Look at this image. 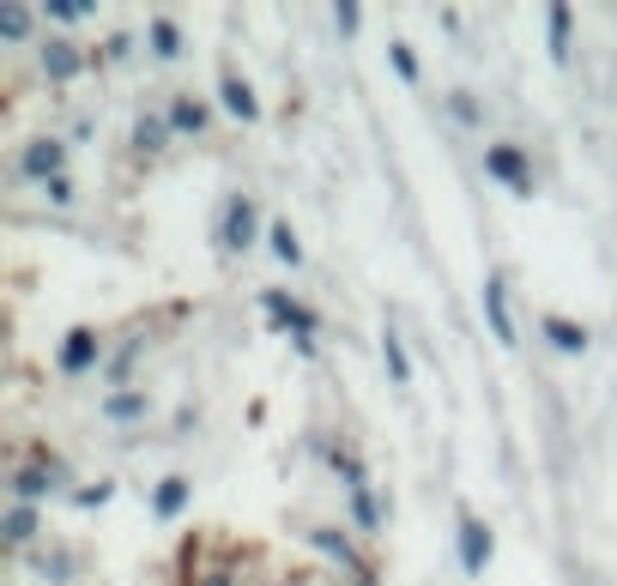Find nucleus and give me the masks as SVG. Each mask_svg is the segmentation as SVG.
Returning <instances> with one entry per match:
<instances>
[{
	"label": "nucleus",
	"mask_w": 617,
	"mask_h": 586,
	"mask_svg": "<svg viewBox=\"0 0 617 586\" xmlns=\"http://www.w3.org/2000/svg\"><path fill=\"white\" fill-rule=\"evenodd\" d=\"M485 321H490V333H497V345H514V321H509V285H502L497 273L485 278Z\"/></svg>",
	"instance_id": "obj_7"
},
{
	"label": "nucleus",
	"mask_w": 617,
	"mask_h": 586,
	"mask_svg": "<svg viewBox=\"0 0 617 586\" xmlns=\"http://www.w3.org/2000/svg\"><path fill=\"white\" fill-rule=\"evenodd\" d=\"M170 133H176L170 116H140V121H133V145H140V152H158Z\"/></svg>",
	"instance_id": "obj_17"
},
{
	"label": "nucleus",
	"mask_w": 617,
	"mask_h": 586,
	"mask_svg": "<svg viewBox=\"0 0 617 586\" xmlns=\"http://www.w3.org/2000/svg\"><path fill=\"white\" fill-rule=\"evenodd\" d=\"M381 363H388V375L394 381H412V357H406V345H400L394 326H381Z\"/></svg>",
	"instance_id": "obj_14"
},
{
	"label": "nucleus",
	"mask_w": 617,
	"mask_h": 586,
	"mask_svg": "<svg viewBox=\"0 0 617 586\" xmlns=\"http://www.w3.org/2000/svg\"><path fill=\"white\" fill-rule=\"evenodd\" d=\"M266 242H273V254H278L285 266H297V261H302V242H297V230H290V218L266 224Z\"/></svg>",
	"instance_id": "obj_18"
},
{
	"label": "nucleus",
	"mask_w": 617,
	"mask_h": 586,
	"mask_svg": "<svg viewBox=\"0 0 617 586\" xmlns=\"http://www.w3.org/2000/svg\"><path fill=\"white\" fill-rule=\"evenodd\" d=\"M206 104H194V97H176V104H170V128L176 133H188V140H194V133H206Z\"/></svg>",
	"instance_id": "obj_13"
},
{
	"label": "nucleus",
	"mask_w": 617,
	"mask_h": 586,
	"mask_svg": "<svg viewBox=\"0 0 617 586\" xmlns=\"http://www.w3.org/2000/svg\"><path fill=\"white\" fill-rule=\"evenodd\" d=\"M352 526H364V533H376V526H381V502H376V490H352Z\"/></svg>",
	"instance_id": "obj_22"
},
{
	"label": "nucleus",
	"mask_w": 617,
	"mask_h": 586,
	"mask_svg": "<svg viewBox=\"0 0 617 586\" xmlns=\"http://www.w3.org/2000/svg\"><path fill=\"white\" fill-rule=\"evenodd\" d=\"M55 483H61V466H25V471H13V495H19V502H31V509H37Z\"/></svg>",
	"instance_id": "obj_8"
},
{
	"label": "nucleus",
	"mask_w": 617,
	"mask_h": 586,
	"mask_svg": "<svg viewBox=\"0 0 617 586\" xmlns=\"http://www.w3.org/2000/svg\"><path fill=\"white\" fill-rule=\"evenodd\" d=\"M97 363V326H73L61 339V357H55V369L61 375H85V369Z\"/></svg>",
	"instance_id": "obj_5"
},
{
	"label": "nucleus",
	"mask_w": 617,
	"mask_h": 586,
	"mask_svg": "<svg viewBox=\"0 0 617 586\" xmlns=\"http://www.w3.org/2000/svg\"><path fill=\"white\" fill-rule=\"evenodd\" d=\"M388 61H394V73L406 79V85H418V55H412L406 43H388Z\"/></svg>",
	"instance_id": "obj_24"
},
{
	"label": "nucleus",
	"mask_w": 617,
	"mask_h": 586,
	"mask_svg": "<svg viewBox=\"0 0 617 586\" xmlns=\"http://www.w3.org/2000/svg\"><path fill=\"white\" fill-rule=\"evenodd\" d=\"M490 550H497L490 526L478 521V514H460V569H466V574H485L490 569Z\"/></svg>",
	"instance_id": "obj_3"
},
{
	"label": "nucleus",
	"mask_w": 617,
	"mask_h": 586,
	"mask_svg": "<svg viewBox=\"0 0 617 586\" xmlns=\"http://www.w3.org/2000/svg\"><path fill=\"white\" fill-rule=\"evenodd\" d=\"M43 194H49V200H73V182H67V176H55V182H43Z\"/></svg>",
	"instance_id": "obj_30"
},
{
	"label": "nucleus",
	"mask_w": 617,
	"mask_h": 586,
	"mask_svg": "<svg viewBox=\"0 0 617 586\" xmlns=\"http://www.w3.org/2000/svg\"><path fill=\"white\" fill-rule=\"evenodd\" d=\"M0 533H7V545H25V538L37 533V509H31V502H13L7 521H0Z\"/></svg>",
	"instance_id": "obj_16"
},
{
	"label": "nucleus",
	"mask_w": 617,
	"mask_h": 586,
	"mask_svg": "<svg viewBox=\"0 0 617 586\" xmlns=\"http://www.w3.org/2000/svg\"><path fill=\"white\" fill-rule=\"evenodd\" d=\"M254 236H261V230H254V200H230V206H224V230H218V242L224 248H249L254 242Z\"/></svg>",
	"instance_id": "obj_6"
},
{
	"label": "nucleus",
	"mask_w": 617,
	"mask_h": 586,
	"mask_svg": "<svg viewBox=\"0 0 617 586\" xmlns=\"http://www.w3.org/2000/svg\"><path fill=\"white\" fill-rule=\"evenodd\" d=\"M485 176L490 182H502L509 194H533V164H526V152H514V145H485Z\"/></svg>",
	"instance_id": "obj_2"
},
{
	"label": "nucleus",
	"mask_w": 617,
	"mask_h": 586,
	"mask_svg": "<svg viewBox=\"0 0 617 586\" xmlns=\"http://www.w3.org/2000/svg\"><path fill=\"white\" fill-rule=\"evenodd\" d=\"M80 49H73V43H67V37H49V43H43V73H49L55 79V85H67V79H73V73H80Z\"/></svg>",
	"instance_id": "obj_9"
},
{
	"label": "nucleus",
	"mask_w": 617,
	"mask_h": 586,
	"mask_svg": "<svg viewBox=\"0 0 617 586\" xmlns=\"http://www.w3.org/2000/svg\"><path fill=\"white\" fill-rule=\"evenodd\" d=\"M145 37H152V55H164V61H170V55H182V31H176L170 19H152V31H145Z\"/></svg>",
	"instance_id": "obj_23"
},
{
	"label": "nucleus",
	"mask_w": 617,
	"mask_h": 586,
	"mask_svg": "<svg viewBox=\"0 0 617 586\" xmlns=\"http://www.w3.org/2000/svg\"><path fill=\"white\" fill-rule=\"evenodd\" d=\"M49 19H55V25H80V19H85V0H49Z\"/></svg>",
	"instance_id": "obj_26"
},
{
	"label": "nucleus",
	"mask_w": 617,
	"mask_h": 586,
	"mask_svg": "<svg viewBox=\"0 0 617 586\" xmlns=\"http://www.w3.org/2000/svg\"><path fill=\"white\" fill-rule=\"evenodd\" d=\"M545 339H551L557 351L581 357V351H588V326H581V321H569V314H545Z\"/></svg>",
	"instance_id": "obj_10"
},
{
	"label": "nucleus",
	"mask_w": 617,
	"mask_h": 586,
	"mask_svg": "<svg viewBox=\"0 0 617 586\" xmlns=\"http://www.w3.org/2000/svg\"><path fill=\"white\" fill-rule=\"evenodd\" d=\"M448 109H454V116L466 121V128H478V104H473L466 92H454V97H448Z\"/></svg>",
	"instance_id": "obj_29"
},
{
	"label": "nucleus",
	"mask_w": 617,
	"mask_h": 586,
	"mask_svg": "<svg viewBox=\"0 0 617 586\" xmlns=\"http://www.w3.org/2000/svg\"><path fill=\"white\" fill-rule=\"evenodd\" d=\"M73 502H80V509H104V502H109V483H85V490H73Z\"/></svg>",
	"instance_id": "obj_27"
},
{
	"label": "nucleus",
	"mask_w": 617,
	"mask_h": 586,
	"mask_svg": "<svg viewBox=\"0 0 617 586\" xmlns=\"http://www.w3.org/2000/svg\"><path fill=\"white\" fill-rule=\"evenodd\" d=\"M309 538H316V550H328V557H340V562H345V569H357V574H369V562H364V557H357V550H352V545H345V538H340V533H328V526H316V533H309Z\"/></svg>",
	"instance_id": "obj_15"
},
{
	"label": "nucleus",
	"mask_w": 617,
	"mask_h": 586,
	"mask_svg": "<svg viewBox=\"0 0 617 586\" xmlns=\"http://www.w3.org/2000/svg\"><path fill=\"white\" fill-rule=\"evenodd\" d=\"M182 509H188V478L176 471V478H164L158 490H152V514H158V521H176Z\"/></svg>",
	"instance_id": "obj_12"
},
{
	"label": "nucleus",
	"mask_w": 617,
	"mask_h": 586,
	"mask_svg": "<svg viewBox=\"0 0 617 586\" xmlns=\"http://www.w3.org/2000/svg\"><path fill=\"white\" fill-rule=\"evenodd\" d=\"M357 19H364V7H357V0H345V7H333V25H340L345 37H352V31H357Z\"/></svg>",
	"instance_id": "obj_28"
},
{
	"label": "nucleus",
	"mask_w": 617,
	"mask_h": 586,
	"mask_svg": "<svg viewBox=\"0 0 617 586\" xmlns=\"http://www.w3.org/2000/svg\"><path fill=\"white\" fill-rule=\"evenodd\" d=\"M333 471H340V478L352 483V490H369V471L357 466V454H333Z\"/></svg>",
	"instance_id": "obj_25"
},
{
	"label": "nucleus",
	"mask_w": 617,
	"mask_h": 586,
	"mask_svg": "<svg viewBox=\"0 0 617 586\" xmlns=\"http://www.w3.org/2000/svg\"><path fill=\"white\" fill-rule=\"evenodd\" d=\"M569 25H576L569 7H551V13H545V31H551V61H569Z\"/></svg>",
	"instance_id": "obj_19"
},
{
	"label": "nucleus",
	"mask_w": 617,
	"mask_h": 586,
	"mask_svg": "<svg viewBox=\"0 0 617 586\" xmlns=\"http://www.w3.org/2000/svg\"><path fill=\"white\" fill-rule=\"evenodd\" d=\"M261 309L273 314L278 326H285L290 339H297V351H302V357H316V326H321V321H316L309 309H302L297 297H285V290H266V297H261Z\"/></svg>",
	"instance_id": "obj_1"
},
{
	"label": "nucleus",
	"mask_w": 617,
	"mask_h": 586,
	"mask_svg": "<svg viewBox=\"0 0 617 586\" xmlns=\"http://www.w3.org/2000/svg\"><path fill=\"white\" fill-rule=\"evenodd\" d=\"M218 97H224V109H230L237 121H261V104H254V92L242 85L237 73H230V79H218Z\"/></svg>",
	"instance_id": "obj_11"
},
{
	"label": "nucleus",
	"mask_w": 617,
	"mask_h": 586,
	"mask_svg": "<svg viewBox=\"0 0 617 586\" xmlns=\"http://www.w3.org/2000/svg\"><path fill=\"white\" fill-rule=\"evenodd\" d=\"M104 417H109V423H128V417H145V393H109V399H104Z\"/></svg>",
	"instance_id": "obj_21"
},
{
	"label": "nucleus",
	"mask_w": 617,
	"mask_h": 586,
	"mask_svg": "<svg viewBox=\"0 0 617 586\" xmlns=\"http://www.w3.org/2000/svg\"><path fill=\"white\" fill-rule=\"evenodd\" d=\"M61 164H67V145L61 140H31L25 152H19V170H25L31 182H55Z\"/></svg>",
	"instance_id": "obj_4"
},
{
	"label": "nucleus",
	"mask_w": 617,
	"mask_h": 586,
	"mask_svg": "<svg viewBox=\"0 0 617 586\" xmlns=\"http://www.w3.org/2000/svg\"><path fill=\"white\" fill-rule=\"evenodd\" d=\"M0 37H7V43H25L31 37V7L7 0V7H0Z\"/></svg>",
	"instance_id": "obj_20"
}]
</instances>
